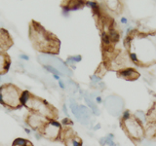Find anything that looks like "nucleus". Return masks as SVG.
I'll return each mask as SVG.
<instances>
[{"label":"nucleus","instance_id":"nucleus-1","mask_svg":"<svg viewBox=\"0 0 156 146\" xmlns=\"http://www.w3.org/2000/svg\"><path fill=\"white\" fill-rule=\"evenodd\" d=\"M124 46L134 64L149 67L156 63V31L144 33L129 29Z\"/></svg>","mask_w":156,"mask_h":146},{"label":"nucleus","instance_id":"nucleus-2","mask_svg":"<svg viewBox=\"0 0 156 146\" xmlns=\"http://www.w3.org/2000/svg\"><path fill=\"white\" fill-rule=\"evenodd\" d=\"M28 38L33 49L39 53L48 55H58L60 53V39L35 19L28 23Z\"/></svg>","mask_w":156,"mask_h":146},{"label":"nucleus","instance_id":"nucleus-3","mask_svg":"<svg viewBox=\"0 0 156 146\" xmlns=\"http://www.w3.org/2000/svg\"><path fill=\"white\" fill-rule=\"evenodd\" d=\"M22 104L30 112L43 117L46 120H58V110L43 97L32 94L29 91H23L22 95Z\"/></svg>","mask_w":156,"mask_h":146},{"label":"nucleus","instance_id":"nucleus-4","mask_svg":"<svg viewBox=\"0 0 156 146\" xmlns=\"http://www.w3.org/2000/svg\"><path fill=\"white\" fill-rule=\"evenodd\" d=\"M120 126L126 135L135 143H138L144 138V127L135 114L126 110L120 119Z\"/></svg>","mask_w":156,"mask_h":146},{"label":"nucleus","instance_id":"nucleus-5","mask_svg":"<svg viewBox=\"0 0 156 146\" xmlns=\"http://www.w3.org/2000/svg\"><path fill=\"white\" fill-rule=\"evenodd\" d=\"M23 90L13 83H6L0 86V104L9 110L22 108Z\"/></svg>","mask_w":156,"mask_h":146},{"label":"nucleus","instance_id":"nucleus-6","mask_svg":"<svg viewBox=\"0 0 156 146\" xmlns=\"http://www.w3.org/2000/svg\"><path fill=\"white\" fill-rule=\"evenodd\" d=\"M62 131V126L58 120H48L38 130V133L45 139L56 142V141H61Z\"/></svg>","mask_w":156,"mask_h":146},{"label":"nucleus","instance_id":"nucleus-7","mask_svg":"<svg viewBox=\"0 0 156 146\" xmlns=\"http://www.w3.org/2000/svg\"><path fill=\"white\" fill-rule=\"evenodd\" d=\"M61 142L65 144V146H83V140L71 127L62 128Z\"/></svg>","mask_w":156,"mask_h":146},{"label":"nucleus","instance_id":"nucleus-8","mask_svg":"<svg viewBox=\"0 0 156 146\" xmlns=\"http://www.w3.org/2000/svg\"><path fill=\"white\" fill-rule=\"evenodd\" d=\"M47 121L48 120L43 118V117L39 116L37 114H34V113H30V112H28V113L24 116V122H26V124L31 130H36V131L40 130Z\"/></svg>","mask_w":156,"mask_h":146},{"label":"nucleus","instance_id":"nucleus-9","mask_svg":"<svg viewBox=\"0 0 156 146\" xmlns=\"http://www.w3.org/2000/svg\"><path fill=\"white\" fill-rule=\"evenodd\" d=\"M14 45V40L6 28L0 27V51L7 52Z\"/></svg>","mask_w":156,"mask_h":146},{"label":"nucleus","instance_id":"nucleus-10","mask_svg":"<svg viewBox=\"0 0 156 146\" xmlns=\"http://www.w3.org/2000/svg\"><path fill=\"white\" fill-rule=\"evenodd\" d=\"M117 76L127 81H135L140 78V73L133 67H127L116 72Z\"/></svg>","mask_w":156,"mask_h":146},{"label":"nucleus","instance_id":"nucleus-11","mask_svg":"<svg viewBox=\"0 0 156 146\" xmlns=\"http://www.w3.org/2000/svg\"><path fill=\"white\" fill-rule=\"evenodd\" d=\"M12 60L7 52L0 51V76L7 74L10 66H11Z\"/></svg>","mask_w":156,"mask_h":146},{"label":"nucleus","instance_id":"nucleus-12","mask_svg":"<svg viewBox=\"0 0 156 146\" xmlns=\"http://www.w3.org/2000/svg\"><path fill=\"white\" fill-rule=\"evenodd\" d=\"M105 4L108 8V10L116 14H120L122 12V9H123L122 3L120 1H117V0H107L105 2Z\"/></svg>","mask_w":156,"mask_h":146},{"label":"nucleus","instance_id":"nucleus-13","mask_svg":"<svg viewBox=\"0 0 156 146\" xmlns=\"http://www.w3.org/2000/svg\"><path fill=\"white\" fill-rule=\"evenodd\" d=\"M146 124H156V101L145 113Z\"/></svg>","mask_w":156,"mask_h":146},{"label":"nucleus","instance_id":"nucleus-14","mask_svg":"<svg viewBox=\"0 0 156 146\" xmlns=\"http://www.w3.org/2000/svg\"><path fill=\"white\" fill-rule=\"evenodd\" d=\"M144 137L156 140V124H146L144 128Z\"/></svg>","mask_w":156,"mask_h":146},{"label":"nucleus","instance_id":"nucleus-15","mask_svg":"<svg viewBox=\"0 0 156 146\" xmlns=\"http://www.w3.org/2000/svg\"><path fill=\"white\" fill-rule=\"evenodd\" d=\"M84 4L85 2H82V1H66L62 3V7L68 11V10L79 9L84 6Z\"/></svg>","mask_w":156,"mask_h":146},{"label":"nucleus","instance_id":"nucleus-16","mask_svg":"<svg viewBox=\"0 0 156 146\" xmlns=\"http://www.w3.org/2000/svg\"><path fill=\"white\" fill-rule=\"evenodd\" d=\"M12 146H33V144L30 140H28L27 138L18 137L13 141Z\"/></svg>","mask_w":156,"mask_h":146},{"label":"nucleus","instance_id":"nucleus-17","mask_svg":"<svg viewBox=\"0 0 156 146\" xmlns=\"http://www.w3.org/2000/svg\"><path fill=\"white\" fill-rule=\"evenodd\" d=\"M107 70H108V69L106 68L105 64L104 62H101V64L99 65V67H98V69H97V71L95 73V76L98 77V78H101V77H102L105 74V73L107 72Z\"/></svg>","mask_w":156,"mask_h":146},{"label":"nucleus","instance_id":"nucleus-18","mask_svg":"<svg viewBox=\"0 0 156 146\" xmlns=\"http://www.w3.org/2000/svg\"><path fill=\"white\" fill-rule=\"evenodd\" d=\"M45 67H46V69H47V70H49L50 72L54 73V74H55V77H56V78H58V75H60V72H58L57 69H55V68H54V67L49 66V65H45Z\"/></svg>","mask_w":156,"mask_h":146},{"label":"nucleus","instance_id":"nucleus-19","mask_svg":"<svg viewBox=\"0 0 156 146\" xmlns=\"http://www.w3.org/2000/svg\"><path fill=\"white\" fill-rule=\"evenodd\" d=\"M62 122V124L65 127H70V126L73 125V122L69 118H65Z\"/></svg>","mask_w":156,"mask_h":146},{"label":"nucleus","instance_id":"nucleus-20","mask_svg":"<svg viewBox=\"0 0 156 146\" xmlns=\"http://www.w3.org/2000/svg\"><path fill=\"white\" fill-rule=\"evenodd\" d=\"M121 23H127V19L126 18H122L121 19Z\"/></svg>","mask_w":156,"mask_h":146},{"label":"nucleus","instance_id":"nucleus-21","mask_svg":"<svg viewBox=\"0 0 156 146\" xmlns=\"http://www.w3.org/2000/svg\"><path fill=\"white\" fill-rule=\"evenodd\" d=\"M97 101H98V102H101V97H97Z\"/></svg>","mask_w":156,"mask_h":146}]
</instances>
